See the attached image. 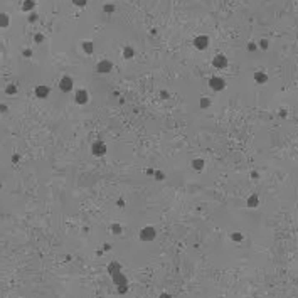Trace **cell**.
Masks as SVG:
<instances>
[{
  "label": "cell",
  "instance_id": "1",
  "mask_svg": "<svg viewBox=\"0 0 298 298\" xmlns=\"http://www.w3.org/2000/svg\"><path fill=\"white\" fill-rule=\"evenodd\" d=\"M140 241H143V243H150V241H154L155 238H157V231H155V227L152 226H147L143 227V229L140 231Z\"/></svg>",
  "mask_w": 298,
  "mask_h": 298
},
{
  "label": "cell",
  "instance_id": "2",
  "mask_svg": "<svg viewBox=\"0 0 298 298\" xmlns=\"http://www.w3.org/2000/svg\"><path fill=\"white\" fill-rule=\"evenodd\" d=\"M91 154H93L94 157H103V155L106 154V145L103 143L101 140L94 141V143L91 145Z\"/></svg>",
  "mask_w": 298,
  "mask_h": 298
},
{
  "label": "cell",
  "instance_id": "3",
  "mask_svg": "<svg viewBox=\"0 0 298 298\" xmlns=\"http://www.w3.org/2000/svg\"><path fill=\"white\" fill-rule=\"evenodd\" d=\"M209 86H211V88H212L214 91H222L224 88H226V81H224L222 78L214 76V78H211V81H209Z\"/></svg>",
  "mask_w": 298,
  "mask_h": 298
},
{
  "label": "cell",
  "instance_id": "4",
  "mask_svg": "<svg viewBox=\"0 0 298 298\" xmlns=\"http://www.w3.org/2000/svg\"><path fill=\"white\" fill-rule=\"evenodd\" d=\"M111 68H113V64H111L108 59H103V61H99V62L96 64V71L101 72V74H106V72H110Z\"/></svg>",
  "mask_w": 298,
  "mask_h": 298
},
{
  "label": "cell",
  "instance_id": "5",
  "mask_svg": "<svg viewBox=\"0 0 298 298\" xmlns=\"http://www.w3.org/2000/svg\"><path fill=\"white\" fill-rule=\"evenodd\" d=\"M59 90L62 91V93H69V91L72 90V79H71V78H69V76H64L62 79H61Z\"/></svg>",
  "mask_w": 298,
  "mask_h": 298
},
{
  "label": "cell",
  "instance_id": "6",
  "mask_svg": "<svg viewBox=\"0 0 298 298\" xmlns=\"http://www.w3.org/2000/svg\"><path fill=\"white\" fill-rule=\"evenodd\" d=\"M90 101V94L86 90H78L76 91V103L78 105H86Z\"/></svg>",
  "mask_w": 298,
  "mask_h": 298
},
{
  "label": "cell",
  "instance_id": "7",
  "mask_svg": "<svg viewBox=\"0 0 298 298\" xmlns=\"http://www.w3.org/2000/svg\"><path fill=\"white\" fill-rule=\"evenodd\" d=\"M111 280H113V283H115L116 286L128 285V280H126V276L123 275V271H120V273H116V275H113V276H111Z\"/></svg>",
  "mask_w": 298,
  "mask_h": 298
},
{
  "label": "cell",
  "instance_id": "8",
  "mask_svg": "<svg viewBox=\"0 0 298 298\" xmlns=\"http://www.w3.org/2000/svg\"><path fill=\"white\" fill-rule=\"evenodd\" d=\"M194 46L197 47V49H205V47L209 46V37L207 35H199V37H196L194 39Z\"/></svg>",
  "mask_w": 298,
  "mask_h": 298
},
{
  "label": "cell",
  "instance_id": "9",
  "mask_svg": "<svg viewBox=\"0 0 298 298\" xmlns=\"http://www.w3.org/2000/svg\"><path fill=\"white\" fill-rule=\"evenodd\" d=\"M34 93H35V96H37V98L44 99V98H47V96H49V88H47V86H44V84H39V86H35Z\"/></svg>",
  "mask_w": 298,
  "mask_h": 298
},
{
  "label": "cell",
  "instance_id": "10",
  "mask_svg": "<svg viewBox=\"0 0 298 298\" xmlns=\"http://www.w3.org/2000/svg\"><path fill=\"white\" fill-rule=\"evenodd\" d=\"M212 64H214V68H217V69H221V68H226V64H227V59L224 57V56H217V57H214V61H212Z\"/></svg>",
  "mask_w": 298,
  "mask_h": 298
},
{
  "label": "cell",
  "instance_id": "11",
  "mask_svg": "<svg viewBox=\"0 0 298 298\" xmlns=\"http://www.w3.org/2000/svg\"><path fill=\"white\" fill-rule=\"evenodd\" d=\"M246 204H248V207H249V209L258 207V204H260V197H258V194H251V196L248 197Z\"/></svg>",
  "mask_w": 298,
  "mask_h": 298
},
{
  "label": "cell",
  "instance_id": "12",
  "mask_svg": "<svg viewBox=\"0 0 298 298\" xmlns=\"http://www.w3.org/2000/svg\"><path fill=\"white\" fill-rule=\"evenodd\" d=\"M120 271H121V264H120L118 261H111V263L108 264V273H110L111 276L116 275V273H120Z\"/></svg>",
  "mask_w": 298,
  "mask_h": 298
},
{
  "label": "cell",
  "instance_id": "13",
  "mask_svg": "<svg viewBox=\"0 0 298 298\" xmlns=\"http://www.w3.org/2000/svg\"><path fill=\"white\" fill-rule=\"evenodd\" d=\"M192 169L194 170H204V160L202 158H194L192 160Z\"/></svg>",
  "mask_w": 298,
  "mask_h": 298
},
{
  "label": "cell",
  "instance_id": "14",
  "mask_svg": "<svg viewBox=\"0 0 298 298\" xmlns=\"http://www.w3.org/2000/svg\"><path fill=\"white\" fill-rule=\"evenodd\" d=\"M254 79L260 83V84H264V83L268 81V76H266L264 72H256V74H254Z\"/></svg>",
  "mask_w": 298,
  "mask_h": 298
},
{
  "label": "cell",
  "instance_id": "15",
  "mask_svg": "<svg viewBox=\"0 0 298 298\" xmlns=\"http://www.w3.org/2000/svg\"><path fill=\"white\" fill-rule=\"evenodd\" d=\"M83 51H84L86 54H93V42H90V41L83 42Z\"/></svg>",
  "mask_w": 298,
  "mask_h": 298
},
{
  "label": "cell",
  "instance_id": "16",
  "mask_svg": "<svg viewBox=\"0 0 298 298\" xmlns=\"http://www.w3.org/2000/svg\"><path fill=\"white\" fill-rule=\"evenodd\" d=\"M110 229H111V233H113L115 236H120V234H121V231H123V227L120 226V224H116V222H115V224H111Z\"/></svg>",
  "mask_w": 298,
  "mask_h": 298
},
{
  "label": "cell",
  "instance_id": "17",
  "mask_svg": "<svg viewBox=\"0 0 298 298\" xmlns=\"http://www.w3.org/2000/svg\"><path fill=\"white\" fill-rule=\"evenodd\" d=\"M231 239H233L234 243H241V241H244V234H241V233H233V234H231Z\"/></svg>",
  "mask_w": 298,
  "mask_h": 298
},
{
  "label": "cell",
  "instance_id": "18",
  "mask_svg": "<svg viewBox=\"0 0 298 298\" xmlns=\"http://www.w3.org/2000/svg\"><path fill=\"white\" fill-rule=\"evenodd\" d=\"M7 26H9V15L0 14V27H7Z\"/></svg>",
  "mask_w": 298,
  "mask_h": 298
},
{
  "label": "cell",
  "instance_id": "19",
  "mask_svg": "<svg viewBox=\"0 0 298 298\" xmlns=\"http://www.w3.org/2000/svg\"><path fill=\"white\" fill-rule=\"evenodd\" d=\"M133 54H135V51H133L132 47H125V49H123V56L126 57V59H132Z\"/></svg>",
  "mask_w": 298,
  "mask_h": 298
},
{
  "label": "cell",
  "instance_id": "20",
  "mask_svg": "<svg viewBox=\"0 0 298 298\" xmlns=\"http://www.w3.org/2000/svg\"><path fill=\"white\" fill-rule=\"evenodd\" d=\"M5 93H7V94H15V93H17V88H15V84H12V83H10V84H7V88H5Z\"/></svg>",
  "mask_w": 298,
  "mask_h": 298
},
{
  "label": "cell",
  "instance_id": "21",
  "mask_svg": "<svg viewBox=\"0 0 298 298\" xmlns=\"http://www.w3.org/2000/svg\"><path fill=\"white\" fill-rule=\"evenodd\" d=\"M24 2H26V4L22 5V10H26V12H29V10L32 9V7H34V2H32V0H24Z\"/></svg>",
  "mask_w": 298,
  "mask_h": 298
},
{
  "label": "cell",
  "instance_id": "22",
  "mask_svg": "<svg viewBox=\"0 0 298 298\" xmlns=\"http://www.w3.org/2000/svg\"><path fill=\"white\" fill-rule=\"evenodd\" d=\"M199 105H200V108H202V110H205V108L211 106V99H209V98H202L199 101Z\"/></svg>",
  "mask_w": 298,
  "mask_h": 298
},
{
  "label": "cell",
  "instance_id": "23",
  "mask_svg": "<svg viewBox=\"0 0 298 298\" xmlns=\"http://www.w3.org/2000/svg\"><path fill=\"white\" fill-rule=\"evenodd\" d=\"M86 2H88V0H72V4L76 5V7H84Z\"/></svg>",
  "mask_w": 298,
  "mask_h": 298
},
{
  "label": "cell",
  "instance_id": "24",
  "mask_svg": "<svg viewBox=\"0 0 298 298\" xmlns=\"http://www.w3.org/2000/svg\"><path fill=\"white\" fill-rule=\"evenodd\" d=\"M154 175H155V179H157V180H163V179H165V174H163V172H160V170H157Z\"/></svg>",
  "mask_w": 298,
  "mask_h": 298
},
{
  "label": "cell",
  "instance_id": "25",
  "mask_svg": "<svg viewBox=\"0 0 298 298\" xmlns=\"http://www.w3.org/2000/svg\"><path fill=\"white\" fill-rule=\"evenodd\" d=\"M128 291V285H125V286H118V293H126Z\"/></svg>",
  "mask_w": 298,
  "mask_h": 298
},
{
  "label": "cell",
  "instance_id": "26",
  "mask_svg": "<svg viewBox=\"0 0 298 298\" xmlns=\"http://www.w3.org/2000/svg\"><path fill=\"white\" fill-rule=\"evenodd\" d=\"M113 10H115L113 5H105V12H113Z\"/></svg>",
  "mask_w": 298,
  "mask_h": 298
},
{
  "label": "cell",
  "instance_id": "27",
  "mask_svg": "<svg viewBox=\"0 0 298 298\" xmlns=\"http://www.w3.org/2000/svg\"><path fill=\"white\" fill-rule=\"evenodd\" d=\"M260 46L263 47V49H268V41H264V39H263V41L260 42Z\"/></svg>",
  "mask_w": 298,
  "mask_h": 298
},
{
  "label": "cell",
  "instance_id": "28",
  "mask_svg": "<svg viewBox=\"0 0 298 298\" xmlns=\"http://www.w3.org/2000/svg\"><path fill=\"white\" fill-rule=\"evenodd\" d=\"M158 298H174V296H172L170 293H162V295H160Z\"/></svg>",
  "mask_w": 298,
  "mask_h": 298
},
{
  "label": "cell",
  "instance_id": "29",
  "mask_svg": "<svg viewBox=\"0 0 298 298\" xmlns=\"http://www.w3.org/2000/svg\"><path fill=\"white\" fill-rule=\"evenodd\" d=\"M42 39H44L42 35H41V34H37V35H35V42L39 44V42H41V41H42Z\"/></svg>",
  "mask_w": 298,
  "mask_h": 298
},
{
  "label": "cell",
  "instance_id": "30",
  "mask_svg": "<svg viewBox=\"0 0 298 298\" xmlns=\"http://www.w3.org/2000/svg\"><path fill=\"white\" fill-rule=\"evenodd\" d=\"M0 111H2V113H5V111H7V105H0Z\"/></svg>",
  "mask_w": 298,
  "mask_h": 298
},
{
  "label": "cell",
  "instance_id": "31",
  "mask_svg": "<svg viewBox=\"0 0 298 298\" xmlns=\"http://www.w3.org/2000/svg\"><path fill=\"white\" fill-rule=\"evenodd\" d=\"M248 49H249V51H254V49H256V44H249V46H248Z\"/></svg>",
  "mask_w": 298,
  "mask_h": 298
},
{
  "label": "cell",
  "instance_id": "32",
  "mask_svg": "<svg viewBox=\"0 0 298 298\" xmlns=\"http://www.w3.org/2000/svg\"><path fill=\"white\" fill-rule=\"evenodd\" d=\"M103 249H105V251H110L111 246H110V244H105V248H103Z\"/></svg>",
  "mask_w": 298,
  "mask_h": 298
},
{
  "label": "cell",
  "instance_id": "33",
  "mask_svg": "<svg viewBox=\"0 0 298 298\" xmlns=\"http://www.w3.org/2000/svg\"><path fill=\"white\" fill-rule=\"evenodd\" d=\"M162 96H163V98H170V96H169V93H167V91H162Z\"/></svg>",
  "mask_w": 298,
  "mask_h": 298
},
{
  "label": "cell",
  "instance_id": "34",
  "mask_svg": "<svg viewBox=\"0 0 298 298\" xmlns=\"http://www.w3.org/2000/svg\"><path fill=\"white\" fill-rule=\"evenodd\" d=\"M30 54H32V52H30V51H24V56H26V57H29Z\"/></svg>",
  "mask_w": 298,
  "mask_h": 298
},
{
  "label": "cell",
  "instance_id": "35",
  "mask_svg": "<svg viewBox=\"0 0 298 298\" xmlns=\"http://www.w3.org/2000/svg\"><path fill=\"white\" fill-rule=\"evenodd\" d=\"M0 187H2V185H0Z\"/></svg>",
  "mask_w": 298,
  "mask_h": 298
},
{
  "label": "cell",
  "instance_id": "36",
  "mask_svg": "<svg viewBox=\"0 0 298 298\" xmlns=\"http://www.w3.org/2000/svg\"><path fill=\"white\" fill-rule=\"evenodd\" d=\"M221 298H222V296H221Z\"/></svg>",
  "mask_w": 298,
  "mask_h": 298
}]
</instances>
